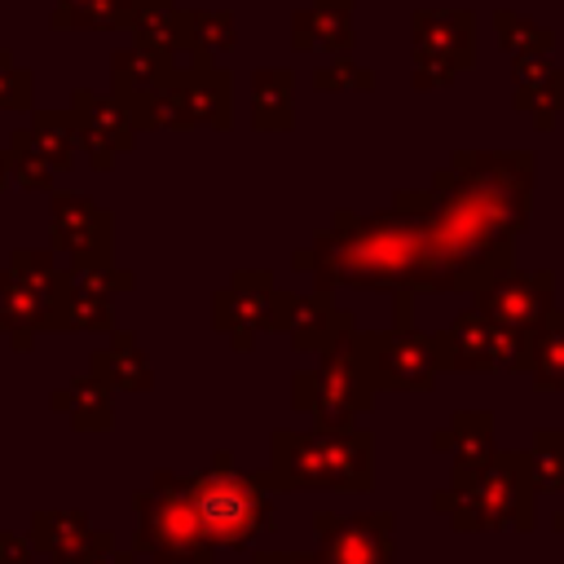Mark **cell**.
I'll use <instances>...</instances> for the list:
<instances>
[{"label":"cell","mask_w":564,"mask_h":564,"mask_svg":"<svg viewBox=\"0 0 564 564\" xmlns=\"http://www.w3.org/2000/svg\"><path fill=\"white\" fill-rule=\"evenodd\" d=\"M529 150H454L427 189H397L383 212H335L313 247L291 256L313 291H476L516 269V234L533 212Z\"/></svg>","instance_id":"obj_1"},{"label":"cell","mask_w":564,"mask_h":564,"mask_svg":"<svg viewBox=\"0 0 564 564\" xmlns=\"http://www.w3.org/2000/svg\"><path fill=\"white\" fill-rule=\"evenodd\" d=\"M269 489L366 494L375 485V436L366 427H278L269 436Z\"/></svg>","instance_id":"obj_2"},{"label":"cell","mask_w":564,"mask_h":564,"mask_svg":"<svg viewBox=\"0 0 564 564\" xmlns=\"http://www.w3.org/2000/svg\"><path fill=\"white\" fill-rule=\"evenodd\" d=\"M533 471L529 454L498 449L476 476L454 480L449 489L432 494V507L454 520V529L485 533V529H533Z\"/></svg>","instance_id":"obj_3"},{"label":"cell","mask_w":564,"mask_h":564,"mask_svg":"<svg viewBox=\"0 0 564 564\" xmlns=\"http://www.w3.org/2000/svg\"><path fill=\"white\" fill-rule=\"evenodd\" d=\"M375 392L370 330H348L317 352V370L291 375V410L313 414V427H352V419L375 405Z\"/></svg>","instance_id":"obj_4"},{"label":"cell","mask_w":564,"mask_h":564,"mask_svg":"<svg viewBox=\"0 0 564 564\" xmlns=\"http://www.w3.org/2000/svg\"><path fill=\"white\" fill-rule=\"evenodd\" d=\"M194 507L203 516V529L216 546H247L256 533L269 524L273 502H269V480L264 471H238L234 454H216L207 471L189 476Z\"/></svg>","instance_id":"obj_5"},{"label":"cell","mask_w":564,"mask_h":564,"mask_svg":"<svg viewBox=\"0 0 564 564\" xmlns=\"http://www.w3.org/2000/svg\"><path fill=\"white\" fill-rule=\"evenodd\" d=\"M137 546L154 564H212L216 542L203 529L189 480L159 471L145 494H137Z\"/></svg>","instance_id":"obj_6"},{"label":"cell","mask_w":564,"mask_h":564,"mask_svg":"<svg viewBox=\"0 0 564 564\" xmlns=\"http://www.w3.org/2000/svg\"><path fill=\"white\" fill-rule=\"evenodd\" d=\"M295 300H300V291L278 286L269 269H238L229 278V286L216 291L212 322H216V330H225L234 339V348L247 352L251 339H256V330H269V335L291 330Z\"/></svg>","instance_id":"obj_7"},{"label":"cell","mask_w":564,"mask_h":564,"mask_svg":"<svg viewBox=\"0 0 564 564\" xmlns=\"http://www.w3.org/2000/svg\"><path fill=\"white\" fill-rule=\"evenodd\" d=\"M229 123H234V79L229 70L212 66V57H198L189 70H181L159 93L145 119V128H216V132H229Z\"/></svg>","instance_id":"obj_8"},{"label":"cell","mask_w":564,"mask_h":564,"mask_svg":"<svg viewBox=\"0 0 564 564\" xmlns=\"http://www.w3.org/2000/svg\"><path fill=\"white\" fill-rule=\"evenodd\" d=\"M370 370L375 388L392 392H432L436 375H445L441 330H370Z\"/></svg>","instance_id":"obj_9"},{"label":"cell","mask_w":564,"mask_h":564,"mask_svg":"<svg viewBox=\"0 0 564 564\" xmlns=\"http://www.w3.org/2000/svg\"><path fill=\"white\" fill-rule=\"evenodd\" d=\"M445 370H467V375H489V370H520L524 366V335L494 326L480 308H463L445 330Z\"/></svg>","instance_id":"obj_10"},{"label":"cell","mask_w":564,"mask_h":564,"mask_svg":"<svg viewBox=\"0 0 564 564\" xmlns=\"http://www.w3.org/2000/svg\"><path fill=\"white\" fill-rule=\"evenodd\" d=\"M471 308H480L494 326L529 335L555 308V273L551 269H507L494 282L471 291Z\"/></svg>","instance_id":"obj_11"},{"label":"cell","mask_w":564,"mask_h":564,"mask_svg":"<svg viewBox=\"0 0 564 564\" xmlns=\"http://www.w3.org/2000/svg\"><path fill=\"white\" fill-rule=\"evenodd\" d=\"M392 511H357V516H335L317 511L313 533L317 551L326 564H392Z\"/></svg>","instance_id":"obj_12"},{"label":"cell","mask_w":564,"mask_h":564,"mask_svg":"<svg viewBox=\"0 0 564 564\" xmlns=\"http://www.w3.org/2000/svg\"><path fill=\"white\" fill-rule=\"evenodd\" d=\"M414 53L471 70L476 62V13L471 9H414L410 18Z\"/></svg>","instance_id":"obj_13"},{"label":"cell","mask_w":564,"mask_h":564,"mask_svg":"<svg viewBox=\"0 0 564 564\" xmlns=\"http://www.w3.org/2000/svg\"><path fill=\"white\" fill-rule=\"evenodd\" d=\"M511 101L542 132H551L555 119L564 115V66L551 62V53L511 57Z\"/></svg>","instance_id":"obj_14"},{"label":"cell","mask_w":564,"mask_h":564,"mask_svg":"<svg viewBox=\"0 0 564 564\" xmlns=\"http://www.w3.org/2000/svg\"><path fill=\"white\" fill-rule=\"evenodd\" d=\"M348 330H357V313L339 308L330 300V291H304L295 300V317H291V348L295 352H326L335 339H344Z\"/></svg>","instance_id":"obj_15"},{"label":"cell","mask_w":564,"mask_h":564,"mask_svg":"<svg viewBox=\"0 0 564 564\" xmlns=\"http://www.w3.org/2000/svg\"><path fill=\"white\" fill-rule=\"evenodd\" d=\"M432 445L441 454H454V480H467V476H476L498 454V445H494V414H485V410H458L449 419V427H441L432 436Z\"/></svg>","instance_id":"obj_16"},{"label":"cell","mask_w":564,"mask_h":564,"mask_svg":"<svg viewBox=\"0 0 564 564\" xmlns=\"http://www.w3.org/2000/svg\"><path fill=\"white\" fill-rule=\"evenodd\" d=\"M538 392H564V308H551L524 335V366Z\"/></svg>","instance_id":"obj_17"},{"label":"cell","mask_w":564,"mask_h":564,"mask_svg":"<svg viewBox=\"0 0 564 564\" xmlns=\"http://www.w3.org/2000/svg\"><path fill=\"white\" fill-rule=\"evenodd\" d=\"M251 123H256V132H291L295 128V70L260 66L251 75Z\"/></svg>","instance_id":"obj_18"},{"label":"cell","mask_w":564,"mask_h":564,"mask_svg":"<svg viewBox=\"0 0 564 564\" xmlns=\"http://www.w3.org/2000/svg\"><path fill=\"white\" fill-rule=\"evenodd\" d=\"M132 22H137V40L145 53L172 57L176 48L189 44V13L176 9V0H137Z\"/></svg>","instance_id":"obj_19"},{"label":"cell","mask_w":564,"mask_h":564,"mask_svg":"<svg viewBox=\"0 0 564 564\" xmlns=\"http://www.w3.org/2000/svg\"><path fill=\"white\" fill-rule=\"evenodd\" d=\"M84 106V137L93 145V163L106 167L115 159V150L132 145V119L123 115V101H97V97H79Z\"/></svg>","instance_id":"obj_20"},{"label":"cell","mask_w":564,"mask_h":564,"mask_svg":"<svg viewBox=\"0 0 564 564\" xmlns=\"http://www.w3.org/2000/svg\"><path fill=\"white\" fill-rule=\"evenodd\" d=\"M93 529L79 511H53V516H40L35 520V542L44 551H53L57 560H79L88 546H93Z\"/></svg>","instance_id":"obj_21"},{"label":"cell","mask_w":564,"mask_h":564,"mask_svg":"<svg viewBox=\"0 0 564 564\" xmlns=\"http://www.w3.org/2000/svg\"><path fill=\"white\" fill-rule=\"evenodd\" d=\"M352 9H357V0H313V4H308L317 48H326V53H335V57H339V53H348V48L357 44Z\"/></svg>","instance_id":"obj_22"},{"label":"cell","mask_w":564,"mask_h":564,"mask_svg":"<svg viewBox=\"0 0 564 564\" xmlns=\"http://www.w3.org/2000/svg\"><path fill=\"white\" fill-rule=\"evenodd\" d=\"M494 35L502 44L507 57H524V53H551L555 48V31L538 26L533 18L516 13V9H498L494 13Z\"/></svg>","instance_id":"obj_23"},{"label":"cell","mask_w":564,"mask_h":564,"mask_svg":"<svg viewBox=\"0 0 564 564\" xmlns=\"http://www.w3.org/2000/svg\"><path fill=\"white\" fill-rule=\"evenodd\" d=\"M97 375L106 383H115V388H132V392L137 388H150V361H145V352L137 348L132 335H115L110 352L97 357Z\"/></svg>","instance_id":"obj_24"},{"label":"cell","mask_w":564,"mask_h":564,"mask_svg":"<svg viewBox=\"0 0 564 564\" xmlns=\"http://www.w3.org/2000/svg\"><path fill=\"white\" fill-rule=\"evenodd\" d=\"M529 471L538 494L564 489V427H538L529 445Z\"/></svg>","instance_id":"obj_25"},{"label":"cell","mask_w":564,"mask_h":564,"mask_svg":"<svg viewBox=\"0 0 564 564\" xmlns=\"http://www.w3.org/2000/svg\"><path fill=\"white\" fill-rule=\"evenodd\" d=\"M189 48L198 57H212V53L234 48V18L225 9H216V13H189Z\"/></svg>","instance_id":"obj_26"},{"label":"cell","mask_w":564,"mask_h":564,"mask_svg":"<svg viewBox=\"0 0 564 564\" xmlns=\"http://www.w3.org/2000/svg\"><path fill=\"white\" fill-rule=\"evenodd\" d=\"M313 88L317 93H370L375 88V75L366 66L348 62V57H335V62H326V66L313 70Z\"/></svg>","instance_id":"obj_27"},{"label":"cell","mask_w":564,"mask_h":564,"mask_svg":"<svg viewBox=\"0 0 564 564\" xmlns=\"http://www.w3.org/2000/svg\"><path fill=\"white\" fill-rule=\"evenodd\" d=\"M454 79H458V66L414 53V88H423V93H427V88H445V84H454Z\"/></svg>","instance_id":"obj_28"},{"label":"cell","mask_w":564,"mask_h":564,"mask_svg":"<svg viewBox=\"0 0 564 564\" xmlns=\"http://www.w3.org/2000/svg\"><path fill=\"white\" fill-rule=\"evenodd\" d=\"M251 564H326L322 551H251Z\"/></svg>","instance_id":"obj_29"},{"label":"cell","mask_w":564,"mask_h":564,"mask_svg":"<svg viewBox=\"0 0 564 564\" xmlns=\"http://www.w3.org/2000/svg\"><path fill=\"white\" fill-rule=\"evenodd\" d=\"M75 564H132V555L115 551V546H110V533H106V538H93V546H88Z\"/></svg>","instance_id":"obj_30"},{"label":"cell","mask_w":564,"mask_h":564,"mask_svg":"<svg viewBox=\"0 0 564 564\" xmlns=\"http://www.w3.org/2000/svg\"><path fill=\"white\" fill-rule=\"evenodd\" d=\"M291 48H295V53H313V48H317L308 9H295V13H291Z\"/></svg>","instance_id":"obj_31"},{"label":"cell","mask_w":564,"mask_h":564,"mask_svg":"<svg viewBox=\"0 0 564 564\" xmlns=\"http://www.w3.org/2000/svg\"><path fill=\"white\" fill-rule=\"evenodd\" d=\"M388 330H414V295H405V291L392 295V326Z\"/></svg>","instance_id":"obj_32"},{"label":"cell","mask_w":564,"mask_h":564,"mask_svg":"<svg viewBox=\"0 0 564 564\" xmlns=\"http://www.w3.org/2000/svg\"><path fill=\"white\" fill-rule=\"evenodd\" d=\"M551 524H555V529H560V533H564V511H560V516H555V520H551Z\"/></svg>","instance_id":"obj_33"}]
</instances>
